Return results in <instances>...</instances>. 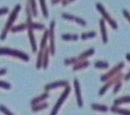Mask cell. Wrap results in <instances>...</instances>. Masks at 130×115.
I'll return each instance as SVG.
<instances>
[{"label": "cell", "mask_w": 130, "mask_h": 115, "mask_svg": "<svg viewBox=\"0 0 130 115\" xmlns=\"http://www.w3.org/2000/svg\"><path fill=\"white\" fill-rule=\"evenodd\" d=\"M48 37L50 39V46H49V51L50 53L52 55H54V21H52L50 23V28L48 30Z\"/></svg>", "instance_id": "277c9868"}, {"label": "cell", "mask_w": 130, "mask_h": 115, "mask_svg": "<svg viewBox=\"0 0 130 115\" xmlns=\"http://www.w3.org/2000/svg\"><path fill=\"white\" fill-rule=\"evenodd\" d=\"M95 32H89V33H85V34H83L81 35V37H82V39H87V38H91V37H93L95 36Z\"/></svg>", "instance_id": "d4e9b609"}, {"label": "cell", "mask_w": 130, "mask_h": 115, "mask_svg": "<svg viewBox=\"0 0 130 115\" xmlns=\"http://www.w3.org/2000/svg\"><path fill=\"white\" fill-rule=\"evenodd\" d=\"M68 85V82L67 81H58V82H54V83H49V84H47L45 86V90H50L53 89V88H59V87H67Z\"/></svg>", "instance_id": "5b68a950"}, {"label": "cell", "mask_w": 130, "mask_h": 115, "mask_svg": "<svg viewBox=\"0 0 130 115\" xmlns=\"http://www.w3.org/2000/svg\"><path fill=\"white\" fill-rule=\"evenodd\" d=\"M28 24V28H37V29H43V28H45V25H43V24H41V23H27Z\"/></svg>", "instance_id": "8fae6325"}, {"label": "cell", "mask_w": 130, "mask_h": 115, "mask_svg": "<svg viewBox=\"0 0 130 115\" xmlns=\"http://www.w3.org/2000/svg\"><path fill=\"white\" fill-rule=\"evenodd\" d=\"M0 88H5V89H10L11 88L10 83H6L4 81H0Z\"/></svg>", "instance_id": "603a6c76"}, {"label": "cell", "mask_w": 130, "mask_h": 115, "mask_svg": "<svg viewBox=\"0 0 130 115\" xmlns=\"http://www.w3.org/2000/svg\"><path fill=\"white\" fill-rule=\"evenodd\" d=\"M130 101V96L129 97H124V98H121L119 100H116L115 101V104H119L122 102H129Z\"/></svg>", "instance_id": "cb8c5ba5"}, {"label": "cell", "mask_w": 130, "mask_h": 115, "mask_svg": "<svg viewBox=\"0 0 130 115\" xmlns=\"http://www.w3.org/2000/svg\"><path fill=\"white\" fill-rule=\"evenodd\" d=\"M129 76H130V73H129V74L127 75V76H126V79H127H127H129Z\"/></svg>", "instance_id": "836d02e7"}, {"label": "cell", "mask_w": 130, "mask_h": 115, "mask_svg": "<svg viewBox=\"0 0 130 115\" xmlns=\"http://www.w3.org/2000/svg\"><path fill=\"white\" fill-rule=\"evenodd\" d=\"M6 73V69H0V76L4 75Z\"/></svg>", "instance_id": "f1b7e54d"}, {"label": "cell", "mask_w": 130, "mask_h": 115, "mask_svg": "<svg viewBox=\"0 0 130 115\" xmlns=\"http://www.w3.org/2000/svg\"><path fill=\"white\" fill-rule=\"evenodd\" d=\"M93 53H94V49H89L88 51H86L85 52H84V53L81 54L80 56L78 57V59H77V63H78V61H80V60H83V59H85L86 57L90 56V55H91Z\"/></svg>", "instance_id": "7c38bea8"}, {"label": "cell", "mask_w": 130, "mask_h": 115, "mask_svg": "<svg viewBox=\"0 0 130 115\" xmlns=\"http://www.w3.org/2000/svg\"><path fill=\"white\" fill-rule=\"evenodd\" d=\"M101 28H102V33H103V40L104 42H107V37H106V32H105V27L103 25V20H101Z\"/></svg>", "instance_id": "44dd1931"}, {"label": "cell", "mask_w": 130, "mask_h": 115, "mask_svg": "<svg viewBox=\"0 0 130 115\" xmlns=\"http://www.w3.org/2000/svg\"><path fill=\"white\" fill-rule=\"evenodd\" d=\"M70 90H71V88H70L69 86H67V87L66 88V89L64 90L63 94H61L60 97H59V99L58 100V101L56 102L55 106H54V108H53L52 112H51V114H50V115H57V112H58L59 107H61L62 103L64 102V101H65V100L67 99V97L68 96V94H69Z\"/></svg>", "instance_id": "3957f363"}, {"label": "cell", "mask_w": 130, "mask_h": 115, "mask_svg": "<svg viewBox=\"0 0 130 115\" xmlns=\"http://www.w3.org/2000/svg\"><path fill=\"white\" fill-rule=\"evenodd\" d=\"M28 37H29L30 43H31L32 50H33V52H36V50H37V46H36V38H35L34 33H33V29H31V28H28Z\"/></svg>", "instance_id": "ba28073f"}, {"label": "cell", "mask_w": 130, "mask_h": 115, "mask_svg": "<svg viewBox=\"0 0 130 115\" xmlns=\"http://www.w3.org/2000/svg\"><path fill=\"white\" fill-rule=\"evenodd\" d=\"M74 87H75V92H76V96H77V101H78V105L79 107H81L83 106V101H82V96H81V92H80V87H79L78 81L77 79L74 80Z\"/></svg>", "instance_id": "8992f818"}, {"label": "cell", "mask_w": 130, "mask_h": 115, "mask_svg": "<svg viewBox=\"0 0 130 115\" xmlns=\"http://www.w3.org/2000/svg\"><path fill=\"white\" fill-rule=\"evenodd\" d=\"M88 65H89V62L88 61H82V62H79V63L76 64L73 67V70H80L82 68H85L87 67Z\"/></svg>", "instance_id": "5bb4252c"}, {"label": "cell", "mask_w": 130, "mask_h": 115, "mask_svg": "<svg viewBox=\"0 0 130 115\" xmlns=\"http://www.w3.org/2000/svg\"><path fill=\"white\" fill-rule=\"evenodd\" d=\"M109 85H110V84H109V83H108V84L105 85V87H103V88H102V89L100 90V93H99V94H100L101 95H102V94H103V93H104L105 91H106V89H107L108 88H109Z\"/></svg>", "instance_id": "4316f807"}, {"label": "cell", "mask_w": 130, "mask_h": 115, "mask_svg": "<svg viewBox=\"0 0 130 115\" xmlns=\"http://www.w3.org/2000/svg\"><path fill=\"white\" fill-rule=\"evenodd\" d=\"M49 47H46L43 53V59H42V67L44 69H47L48 66V62H49Z\"/></svg>", "instance_id": "9c48e42d"}, {"label": "cell", "mask_w": 130, "mask_h": 115, "mask_svg": "<svg viewBox=\"0 0 130 115\" xmlns=\"http://www.w3.org/2000/svg\"><path fill=\"white\" fill-rule=\"evenodd\" d=\"M71 1H72V0H64L62 4H63V5H66L67 3H69V2H71Z\"/></svg>", "instance_id": "f546056e"}, {"label": "cell", "mask_w": 130, "mask_h": 115, "mask_svg": "<svg viewBox=\"0 0 130 115\" xmlns=\"http://www.w3.org/2000/svg\"><path fill=\"white\" fill-rule=\"evenodd\" d=\"M49 97V94H48V93H43L42 94H41L40 96L36 97V98H34L33 100L31 101V105L34 106V105H36V104H39V103H41L43 102L45 100H47V99Z\"/></svg>", "instance_id": "52a82bcc"}, {"label": "cell", "mask_w": 130, "mask_h": 115, "mask_svg": "<svg viewBox=\"0 0 130 115\" xmlns=\"http://www.w3.org/2000/svg\"><path fill=\"white\" fill-rule=\"evenodd\" d=\"M29 4L31 5L30 7V10H31L33 15H37V10H36V0H30Z\"/></svg>", "instance_id": "9a60e30c"}, {"label": "cell", "mask_w": 130, "mask_h": 115, "mask_svg": "<svg viewBox=\"0 0 130 115\" xmlns=\"http://www.w3.org/2000/svg\"><path fill=\"white\" fill-rule=\"evenodd\" d=\"M26 28H28V24L27 23H22V24H19L17 26H14V27L11 28V31L13 33L15 32H17V31H22L23 29H25Z\"/></svg>", "instance_id": "4fadbf2b"}, {"label": "cell", "mask_w": 130, "mask_h": 115, "mask_svg": "<svg viewBox=\"0 0 130 115\" xmlns=\"http://www.w3.org/2000/svg\"><path fill=\"white\" fill-rule=\"evenodd\" d=\"M0 111H1L4 115H15L13 112H11L7 107H5L3 105H0Z\"/></svg>", "instance_id": "ffe728a7"}, {"label": "cell", "mask_w": 130, "mask_h": 115, "mask_svg": "<svg viewBox=\"0 0 130 115\" xmlns=\"http://www.w3.org/2000/svg\"><path fill=\"white\" fill-rule=\"evenodd\" d=\"M108 63L106 62H102V61H98L95 64V66L98 68H107L108 67Z\"/></svg>", "instance_id": "7402d4cb"}, {"label": "cell", "mask_w": 130, "mask_h": 115, "mask_svg": "<svg viewBox=\"0 0 130 115\" xmlns=\"http://www.w3.org/2000/svg\"><path fill=\"white\" fill-rule=\"evenodd\" d=\"M20 9H21V6L20 4H17L16 7L14 8V10H12V12L10 13V17H9V20L7 21V23L5 24V27H4L3 32L1 34V36H0V39L1 40H4L6 37V34H7L8 31L11 29V28L13 27V23L15 22V20L17 19V14H18Z\"/></svg>", "instance_id": "6da1fadb"}, {"label": "cell", "mask_w": 130, "mask_h": 115, "mask_svg": "<svg viewBox=\"0 0 130 115\" xmlns=\"http://www.w3.org/2000/svg\"><path fill=\"white\" fill-rule=\"evenodd\" d=\"M47 106H48V104L47 102H41V103L36 104V105L32 106V111L34 112L41 111V110H43V109H46V108L47 107Z\"/></svg>", "instance_id": "30bf717a"}, {"label": "cell", "mask_w": 130, "mask_h": 115, "mask_svg": "<svg viewBox=\"0 0 130 115\" xmlns=\"http://www.w3.org/2000/svg\"><path fill=\"white\" fill-rule=\"evenodd\" d=\"M111 110L114 112H119V113H121V114H123V115H130V112L127 111V110H123V109H120V108H116V107H112Z\"/></svg>", "instance_id": "d6986e66"}, {"label": "cell", "mask_w": 130, "mask_h": 115, "mask_svg": "<svg viewBox=\"0 0 130 115\" xmlns=\"http://www.w3.org/2000/svg\"><path fill=\"white\" fill-rule=\"evenodd\" d=\"M92 109L94 110H99V111H107L108 108L106 106H103V105H96V104H92L91 105Z\"/></svg>", "instance_id": "2e32d148"}, {"label": "cell", "mask_w": 130, "mask_h": 115, "mask_svg": "<svg viewBox=\"0 0 130 115\" xmlns=\"http://www.w3.org/2000/svg\"><path fill=\"white\" fill-rule=\"evenodd\" d=\"M40 2H41V9H42V12H43L44 16L47 17L48 13H47V6H46V4H45V0H40Z\"/></svg>", "instance_id": "ac0fdd59"}, {"label": "cell", "mask_w": 130, "mask_h": 115, "mask_svg": "<svg viewBox=\"0 0 130 115\" xmlns=\"http://www.w3.org/2000/svg\"><path fill=\"white\" fill-rule=\"evenodd\" d=\"M62 39L63 40H66V41H69V40H78V35L76 34H63L62 35Z\"/></svg>", "instance_id": "e0dca14e"}, {"label": "cell", "mask_w": 130, "mask_h": 115, "mask_svg": "<svg viewBox=\"0 0 130 115\" xmlns=\"http://www.w3.org/2000/svg\"><path fill=\"white\" fill-rule=\"evenodd\" d=\"M0 54L2 55H10V56H14L17 58H19L21 59H23L24 61L29 60V57L24 52H21L18 50H14L11 48L8 47H0Z\"/></svg>", "instance_id": "7a4b0ae2"}, {"label": "cell", "mask_w": 130, "mask_h": 115, "mask_svg": "<svg viewBox=\"0 0 130 115\" xmlns=\"http://www.w3.org/2000/svg\"><path fill=\"white\" fill-rule=\"evenodd\" d=\"M59 1H60V0H52V3L53 4H55L56 3H58Z\"/></svg>", "instance_id": "1f68e13d"}, {"label": "cell", "mask_w": 130, "mask_h": 115, "mask_svg": "<svg viewBox=\"0 0 130 115\" xmlns=\"http://www.w3.org/2000/svg\"><path fill=\"white\" fill-rule=\"evenodd\" d=\"M123 12H124V14L127 15V18L129 19V21H130V15H129V14H128V13H127V11H126V10H123Z\"/></svg>", "instance_id": "4dcf8cb0"}, {"label": "cell", "mask_w": 130, "mask_h": 115, "mask_svg": "<svg viewBox=\"0 0 130 115\" xmlns=\"http://www.w3.org/2000/svg\"><path fill=\"white\" fill-rule=\"evenodd\" d=\"M77 63V58H72V59H67L65 60L66 65H69V64H74Z\"/></svg>", "instance_id": "484cf974"}, {"label": "cell", "mask_w": 130, "mask_h": 115, "mask_svg": "<svg viewBox=\"0 0 130 115\" xmlns=\"http://www.w3.org/2000/svg\"><path fill=\"white\" fill-rule=\"evenodd\" d=\"M8 10H9L8 8H2V9H0V15H4V14H5V13H7Z\"/></svg>", "instance_id": "83f0119b"}, {"label": "cell", "mask_w": 130, "mask_h": 115, "mask_svg": "<svg viewBox=\"0 0 130 115\" xmlns=\"http://www.w3.org/2000/svg\"><path fill=\"white\" fill-rule=\"evenodd\" d=\"M127 59H128V60H130V54H127Z\"/></svg>", "instance_id": "d6a6232c"}]
</instances>
